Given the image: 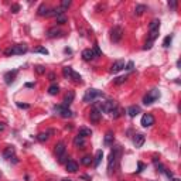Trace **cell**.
<instances>
[{
    "mask_svg": "<svg viewBox=\"0 0 181 181\" xmlns=\"http://www.w3.org/2000/svg\"><path fill=\"white\" fill-rule=\"evenodd\" d=\"M120 154H122V149H120V146L113 147V150L111 152L109 158H108V170H109V171H112L113 167L116 166V161H117V158L120 157Z\"/></svg>",
    "mask_w": 181,
    "mask_h": 181,
    "instance_id": "6da1fadb",
    "label": "cell"
},
{
    "mask_svg": "<svg viewBox=\"0 0 181 181\" xmlns=\"http://www.w3.org/2000/svg\"><path fill=\"white\" fill-rule=\"evenodd\" d=\"M96 98H103V94L102 91H98V89H88L85 95H84V102H94Z\"/></svg>",
    "mask_w": 181,
    "mask_h": 181,
    "instance_id": "7a4b0ae2",
    "label": "cell"
},
{
    "mask_svg": "<svg viewBox=\"0 0 181 181\" xmlns=\"http://www.w3.org/2000/svg\"><path fill=\"white\" fill-rule=\"evenodd\" d=\"M158 98H160V91H158V89H152V91L147 92V95H144L143 103H144V105H152L153 102H156Z\"/></svg>",
    "mask_w": 181,
    "mask_h": 181,
    "instance_id": "3957f363",
    "label": "cell"
},
{
    "mask_svg": "<svg viewBox=\"0 0 181 181\" xmlns=\"http://www.w3.org/2000/svg\"><path fill=\"white\" fill-rule=\"evenodd\" d=\"M122 37H123V29L120 26H115L111 30V40L113 43H119V41L122 40Z\"/></svg>",
    "mask_w": 181,
    "mask_h": 181,
    "instance_id": "277c9868",
    "label": "cell"
},
{
    "mask_svg": "<svg viewBox=\"0 0 181 181\" xmlns=\"http://www.w3.org/2000/svg\"><path fill=\"white\" fill-rule=\"evenodd\" d=\"M123 68H125V61H123V59H117V61H115V62L112 64L109 72H111V74H117V72H120Z\"/></svg>",
    "mask_w": 181,
    "mask_h": 181,
    "instance_id": "5b68a950",
    "label": "cell"
},
{
    "mask_svg": "<svg viewBox=\"0 0 181 181\" xmlns=\"http://www.w3.org/2000/svg\"><path fill=\"white\" fill-rule=\"evenodd\" d=\"M153 125H154V117H153V115L144 113L143 117H141V126H143V128H150Z\"/></svg>",
    "mask_w": 181,
    "mask_h": 181,
    "instance_id": "8992f818",
    "label": "cell"
},
{
    "mask_svg": "<svg viewBox=\"0 0 181 181\" xmlns=\"http://www.w3.org/2000/svg\"><path fill=\"white\" fill-rule=\"evenodd\" d=\"M12 48V55H20V54H26L29 47L26 44H18V45H14V47H10Z\"/></svg>",
    "mask_w": 181,
    "mask_h": 181,
    "instance_id": "52a82bcc",
    "label": "cell"
},
{
    "mask_svg": "<svg viewBox=\"0 0 181 181\" xmlns=\"http://www.w3.org/2000/svg\"><path fill=\"white\" fill-rule=\"evenodd\" d=\"M100 117H102V112L98 111L96 108H94L91 113H89V119H91V122L92 123H98L100 120Z\"/></svg>",
    "mask_w": 181,
    "mask_h": 181,
    "instance_id": "ba28073f",
    "label": "cell"
},
{
    "mask_svg": "<svg viewBox=\"0 0 181 181\" xmlns=\"http://www.w3.org/2000/svg\"><path fill=\"white\" fill-rule=\"evenodd\" d=\"M62 34H64V33L59 29H57V27H51V29H48V31H47V37H50V38H57V37H61Z\"/></svg>",
    "mask_w": 181,
    "mask_h": 181,
    "instance_id": "9c48e42d",
    "label": "cell"
},
{
    "mask_svg": "<svg viewBox=\"0 0 181 181\" xmlns=\"http://www.w3.org/2000/svg\"><path fill=\"white\" fill-rule=\"evenodd\" d=\"M144 140H146V137H144L143 134L137 133V134H134V137H133V144L139 149V147H141L144 144Z\"/></svg>",
    "mask_w": 181,
    "mask_h": 181,
    "instance_id": "30bf717a",
    "label": "cell"
},
{
    "mask_svg": "<svg viewBox=\"0 0 181 181\" xmlns=\"http://www.w3.org/2000/svg\"><path fill=\"white\" fill-rule=\"evenodd\" d=\"M17 70H14V71H9V72H6L4 74V81H6L7 85H10L13 81H14V78H16V75H17Z\"/></svg>",
    "mask_w": 181,
    "mask_h": 181,
    "instance_id": "8fae6325",
    "label": "cell"
},
{
    "mask_svg": "<svg viewBox=\"0 0 181 181\" xmlns=\"http://www.w3.org/2000/svg\"><path fill=\"white\" fill-rule=\"evenodd\" d=\"M65 167H67V171H68V173H76V171H78V163L74 161V160H68L67 164H65Z\"/></svg>",
    "mask_w": 181,
    "mask_h": 181,
    "instance_id": "7c38bea8",
    "label": "cell"
},
{
    "mask_svg": "<svg viewBox=\"0 0 181 181\" xmlns=\"http://www.w3.org/2000/svg\"><path fill=\"white\" fill-rule=\"evenodd\" d=\"M65 150H67V146H65V143H64V141H59L58 144L55 146V156H57V157H59V156L65 154Z\"/></svg>",
    "mask_w": 181,
    "mask_h": 181,
    "instance_id": "4fadbf2b",
    "label": "cell"
},
{
    "mask_svg": "<svg viewBox=\"0 0 181 181\" xmlns=\"http://www.w3.org/2000/svg\"><path fill=\"white\" fill-rule=\"evenodd\" d=\"M126 113H128L130 117H134V116H137V115L140 113V108H139V106H136V105L129 106L128 109H126Z\"/></svg>",
    "mask_w": 181,
    "mask_h": 181,
    "instance_id": "5bb4252c",
    "label": "cell"
},
{
    "mask_svg": "<svg viewBox=\"0 0 181 181\" xmlns=\"http://www.w3.org/2000/svg\"><path fill=\"white\" fill-rule=\"evenodd\" d=\"M82 58L85 59V61H92V59L95 58L94 51H92L91 48H86V50H84V51H82Z\"/></svg>",
    "mask_w": 181,
    "mask_h": 181,
    "instance_id": "9a60e30c",
    "label": "cell"
},
{
    "mask_svg": "<svg viewBox=\"0 0 181 181\" xmlns=\"http://www.w3.org/2000/svg\"><path fill=\"white\" fill-rule=\"evenodd\" d=\"M74 98H75V94H74L72 91H70L68 94L65 95V98H64V106H65V108H68V106H70L71 103H72Z\"/></svg>",
    "mask_w": 181,
    "mask_h": 181,
    "instance_id": "2e32d148",
    "label": "cell"
},
{
    "mask_svg": "<svg viewBox=\"0 0 181 181\" xmlns=\"http://www.w3.org/2000/svg\"><path fill=\"white\" fill-rule=\"evenodd\" d=\"M74 146L84 149V146H85V137H82V136H79V134L75 136V139H74Z\"/></svg>",
    "mask_w": 181,
    "mask_h": 181,
    "instance_id": "e0dca14e",
    "label": "cell"
},
{
    "mask_svg": "<svg viewBox=\"0 0 181 181\" xmlns=\"http://www.w3.org/2000/svg\"><path fill=\"white\" fill-rule=\"evenodd\" d=\"M13 156H14V147H13V146H9L6 150L3 152V157L6 158V160H9V158H12Z\"/></svg>",
    "mask_w": 181,
    "mask_h": 181,
    "instance_id": "ac0fdd59",
    "label": "cell"
},
{
    "mask_svg": "<svg viewBox=\"0 0 181 181\" xmlns=\"http://www.w3.org/2000/svg\"><path fill=\"white\" fill-rule=\"evenodd\" d=\"M113 139H115V134H113V132H108L105 136V144L106 146H111V144H113Z\"/></svg>",
    "mask_w": 181,
    "mask_h": 181,
    "instance_id": "d6986e66",
    "label": "cell"
},
{
    "mask_svg": "<svg viewBox=\"0 0 181 181\" xmlns=\"http://www.w3.org/2000/svg\"><path fill=\"white\" fill-rule=\"evenodd\" d=\"M146 10H147V7L144 6V4H137L136 9H134V14H136V16H141Z\"/></svg>",
    "mask_w": 181,
    "mask_h": 181,
    "instance_id": "ffe728a7",
    "label": "cell"
},
{
    "mask_svg": "<svg viewBox=\"0 0 181 181\" xmlns=\"http://www.w3.org/2000/svg\"><path fill=\"white\" fill-rule=\"evenodd\" d=\"M103 158V152L102 150H98L96 152V156H95V161H94V166L95 167H98L99 166V163H100V160Z\"/></svg>",
    "mask_w": 181,
    "mask_h": 181,
    "instance_id": "44dd1931",
    "label": "cell"
},
{
    "mask_svg": "<svg viewBox=\"0 0 181 181\" xmlns=\"http://www.w3.org/2000/svg\"><path fill=\"white\" fill-rule=\"evenodd\" d=\"M79 136H82V137H88V136H92V130L88 128H81L79 129Z\"/></svg>",
    "mask_w": 181,
    "mask_h": 181,
    "instance_id": "7402d4cb",
    "label": "cell"
},
{
    "mask_svg": "<svg viewBox=\"0 0 181 181\" xmlns=\"http://www.w3.org/2000/svg\"><path fill=\"white\" fill-rule=\"evenodd\" d=\"M156 29H160V20L158 18L152 20V23L149 26V31H153V30H156Z\"/></svg>",
    "mask_w": 181,
    "mask_h": 181,
    "instance_id": "603a6c76",
    "label": "cell"
},
{
    "mask_svg": "<svg viewBox=\"0 0 181 181\" xmlns=\"http://www.w3.org/2000/svg\"><path fill=\"white\" fill-rule=\"evenodd\" d=\"M58 92H59V86L57 85V84L50 85V88H48V94H50V95H57Z\"/></svg>",
    "mask_w": 181,
    "mask_h": 181,
    "instance_id": "cb8c5ba5",
    "label": "cell"
},
{
    "mask_svg": "<svg viewBox=\"0 0 181 181\" xmlns=\"http://www.w3.org/2000/svg\"><path fill=\"white\" fill-rule=\"evenodd\" d=\"M92 161H94V157H92V156H84V157H82V160H81V163L84 164V166H91V164H92Z\"/></svg>",
    "mask_w": 181,
    "mask_h": 181,
    "instance_id": "d4e9b609",
    "label": "cell"
},
{
    "mask_svg": "<svg viewBox=\"0 0 181 181\" xmlns=\"http://www.w3.org/2000/svg\"><path fill=\"white\" fill-rule=\"evenodd\" d=\"M158 31H160V29H156V30H153V31H150V34H149V41H154L156 38L158 37Z\"/></svg>",
    "mask_w": 181,
    "mask_h": 181,
    "instance_id": "484cf974",
    "label": "cell"
},
{
    "mask_svg": "<svg viewBox=\"0 0 181 181\" xmlns=\"http://www.w3.org/2000/svg\"><path fill=\"white\" fill-rule=\"evenodd\" d=\"M37 12H38L40 16H47V14H48V7L45 6V4H41V6L38 7V10H37Z\"/></svg>",
    "mask_w": 181,
    "mask_h": 181,
    "instance_id": "4316f807",
    "label": "cell"
},
{
    "mask_svg": "<svg viewBox=\"0 0 181 181\" xmlns=\"http://www.w3.org/2000/svg\"><path fill=\"white\" fill-rule=\"evenodd\" d=\"M171 41H173V35H167V37L164 38V41H163V47L169 48L170 44H171Z\"/></svg>",
    "mask_w": 181,
    "mask_h": 181,
    "instance_id": "83f0119b",
    "label": "cell"
},
{
    "mask_svg": "<svg viewBox=\"0 0 181 181\" xmlns=\"http://www.w3.org/2000/svg\"><path fill=\"white\" fill-rule=\"evenodd\" d=\"M48 137H50V136H48V132H45V133H40L38 136H37V139H38L40 141H47Z\"/></svg>",
    "mask_w": 181,
    "mask_h": 181,
    "instance_id": "f1b7e54d",
    "label": "cell"
},
{
    "mask_svg": "<svg viewBox=\"0 0 181 181\" xmlns=\"http://www.w3.org/2000/svg\"><path fill=\"white\" fill-rule=\"evenodd\" d=\"M55 18H57V23H58V24H65V23H67V17H65L64 14H59V16H57Z\"/></svg>",
    "mask_w": 181,
    "mask_h": 181,
    "instance_id": "f546056e",
    "label": "cell"
},
{
    "mask_svg": "<svg viewBox=\"0 0 181 181\" xmlns=\"http://www.w3.org/2000/svg\"><path fill=\"white\" fill-rule=\"evenodd\" d=\"M70 6H71V1H70V0H62V1H61V9H62V10L68 9Z\"/></svg>",
    "mask_w": 181,
    "mask_h": 181,
    "instance_id": "4dcf8cb0",
    "label": "cell"
},
{
    "mask_svg": "<svg viewBox=\"0 0 181 181\" xmlns=\"http://www.w3.org/2000/svg\"><path fill=\"white\" fill-rule=\"evenodd\" d=\"M35 71H37V74H40V75H43V74L45 72V68H44L43 65H37V67H35Z\"/></svg>",
    "mask_w": 181,
    "mask_h": 181,
    "instance_id": "1f68e13d",
    "label": "cell"
},
{
    "mask_svg": "<svg viewBox=\"0 0 181 181\" xmlns=\"http://www.w3.org/2000/svg\"><path fill=\"white\" fill-rule=\"evenodd\" d=\"M92 51H94V54H95V55H98V57H100V55H102V51L99 50L98 44H95V45H94V50H92Z\"/></svg>",
    "mask_w": 181,
    "mask_h": 181,
    "instance_id": "d6a6232c",
    "label": "cell"
},
{
    "mask_svg": "<svg viewBox=\"0 0 181 181\" xmlns=\"http://www.w3.org/2000/svg\"><path fill=\"white\" fill-rule=\"evenodd\" d=\"M126 79H128L126 76H119V78H116V79H115V84H116V85H120V84H123Z\"/></svg>",
    "mask_w": 181,
    "mask_h": 181,
    "instance_id": "836d02e7",
    "label": "cell"
},
{
    "mask_svg": "<svg viewBox=\"0 0 181 181\" xmlns=\"http://www.w3.org/2000/svg\"><path fill=\"white\" fill-rule=\"evenodd\" d=\"M10 10H12V13H18V10H20V6H18V4H13V6L10 7Z\"/></svg>",
    "mask_w": 181,
    "mask_h": 181,
    "instance_id": "e575fe53",
    "label": "cell"
},
{
    "mask_svg": "<svg viewBox=\"0 0 181 181\" xmlns=\"http://www.w3.org/2000/svg\"><path fill=\"white\" fill-rule=\"evenodd\" d=\"M17 106L21 108V109H29L30 108V105H27V103H20V102H17Z\"/></svg>",
    "mask_w": 181,
    "mask_h": 181,
    "instance_id": "d590c367",
    "label": "cell"
},
{
    "mask_svg": "<svg viewBox=\"0 0 181 181\" xmlns=\"http://www.w3.org/2000/svg\"><path fill=\"white\" fill-rule=\"evenodd\" d=\"M152 47H153V43H152V41H147L146 44H144V47H143V48H144V50H150Z\"/></svg>",
    "mask_w": 181,
    "mask_h": 181,
    "instance_id": "8d00e7d4",
    "label": "cell"
},
{
    "mask_svg": "<svg viewBox=\"0 0 181 181\" xmlns=\"http://www.w3.org/2000/svg\"><path fill=\"white\" fill-rule=\"evenodd\" d=\"M137 167H139L137 173H141V171H143V169H144V164L141 163V161H139V163H137Z\"/></svg>",
    "mask_w": 181,
    "mask_h": 181,
    "instance_id": "74e56055",
    "label": "cell"
},
{
    "mask_svg": "<svg viewBox=\"0 0 181 181\" xmlns=\"http://www.w3.org/2000/svg\"><path fill=\"white\" fill-rule=\"evenodd\" d=\"M169 7H171V9H175V7H177V1H174V0L169 1Z\"/></svg>",
    "mask_w": 181,
    "mask_h": 181,
    "instance_id": "f35d334b",
    "label": "cell"
},
{
    "mask_svg": "<svg viewBox=\"0 0 181 181\" xmlns=\"http://www.w3.org/2000/svg\"><path fill=\"white\" fill-rule=\"evenodd\" d=\"M35 51H37V53H41V54H45V55H47V54H48V51H47V50H45V48H37Z\"/></svg>",
    "mask_w": 181,
    "mask_h": 181,
    "instance_id": "ab89813d",
    "label": "cell"
},
{
    "mask_svg": "<svg viewBox=\"0 0 181 181\" xmlns=\"http://www.w3.org/2000/svg\"><path fill=\"white\" fill-rule=\"evenodd\" d=\"M67 161V156L62 154V156H59V163H65Z\"/></svg>",
    "mask_w": 181,
    "mask_h": 181,
    "instance_id": "60d3db41",
    "label": "cell"
},
{
    "mask_svg": "<svg viewBox=\"0 0 181 181\" xmlns=\"http://www.w3.org/2000/svg\"><path fill=\"white\" fill-rule=\"evenodd\" d=\"M125 68H126V70H128V71H132V70H133V62H129V64L126 65Z\"/></svg>",
    "mask_w": 181,
    "mask_h": 181,
    "instance_id": "b9f144b4",
    "label": "cell"
},
{
    "mask_svg": "<svg viewBox=\"0 0 181 181\" xmlns=\"http://www.w3.org/2000/svg\"><path fill=\"white\" fill-rule=\"evenodd\" d=\"M4 129H6V123H4V122H0V132H3Z\"/></svg>",
    "mask_w": 181,
    "mask_h": 181,
    "instance_id": "7bdbcfd3",
    "label": "cell"
},
{
    "mask_svg": "<svg viewBox=\"0 0 181 181\" xmlns=\"http://www.w3.org/2000/svg\"><path fill=\"white\" fill-rule=\"evenodd\" d=\"M48 76H50V81H54V79H55V74H53V72H51Z\"/></svg>",
    "mask_w": 181,
    "mask_h": 181,
    "instance_id": "ee69618b",
    "label": "cell"
},
{
    "mask_svg": "<svg viewBox=\"0 0 181 181\" xmlns=\"http://www.w3.org/2000/svg\"><path fill=\"white\" fill-rule=\"evenodd\" d=\"M81 178H84V180H88V181H91V178H89V177H86V175H82Z\"/></svg>",
    "mask_w": 181,
    "mask_h": 181,
    "instance_id": "f6af8a7d",
    "label": "cell"
},
{
    "mask_svg": "<svg viewBox=\"0 0 181 181\" xmlns=\"http://www.w3.org/2000/svg\"><path fill=\"white\" fill-rule=\"evenodd\" d=\"M61 181H71V180H68V178H64V180H61Z\"/></svg>",
    "mask_w": 181,
    "mask_h": 181,
    "instance_id": "bcb514c9",
    "label": "cell"
},
{
    "mask_svg": "<svg viewBox=\"0 0 181 181\" xmlns=\"http://www.w3.org/2000/svg\"><path fill=\"white\" fill-rule=\"evenodd\" d=\"M173 181H180V180L178 178H173Z\"/></svg>",
    "mask_w": 181,
    "mask_h": 181,
    "instance_id": "7dc6e473",
    "label": "cell"
}]
</instances>
